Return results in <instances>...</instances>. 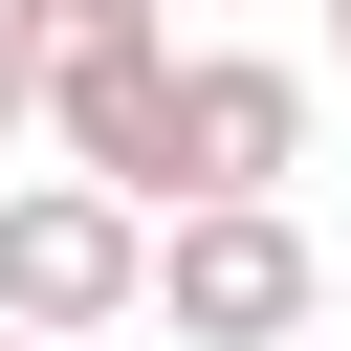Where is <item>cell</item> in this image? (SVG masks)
Segmentation results:
<instances>
[{
  "mask_svg": "<svg viewBox=\"0 0 351 351\" xmlns=\"http://www.w3.org/2000/svg\"><path fill=\"white\" fill-rule=\"evenodd\" d=\"M154 307H176L197 351H285V329L329 307V263H307L285 197H176V219H154Z\"/></svg>",
  "mask_w": 351,
  "mask_h": 351,
  "instance_id": "obj_1",
  "label": "cell"
},
{
  "mask_svg": "<svg viewBox=\"0 0 351 351\" xmlns=\"http://www.w3.org/2000/svg\"><path fill=\"white\" fill-rule=\"evenodd\" d=\"M0 307H22V329H132V307H154V197L22 176V197H0Z\"/></svg>",
  "mask_w": 351,
  "mask_h": 351,
  "instance_id": "obj_2",
  "label": "cell"
},
{
  "mask_svg": "<svg viewBox=\"0 0 351 351\" xmlns=\"http://www.w3.org/2000/svg\"><path fill=\"white\" fill-rule=\"evenodd\" d=\"M285 154H307V66L176 44V197H285Z\"/></svg>",
  "mask_w": 351,
  "mask_h": 351,
  "instance_id": "obj_3",
  "label": "cell"
},
{
  "mask_svg": "<svg viewBox=\"0 0 351 351\" xmlns=\"http://www.w3.org/2000/svg\"><path fill=\"white\" fill-rule=\"evenodd\" d=\"M44 132H66V176H110V197L176 219V22L110 44V66H44Z\"/></svg>",
  "mask_w": 351,
  "mask_h": 351,
  "instance_id": "obj_4",
  "label": "cell"
},
{
  "mask_svg": "<svg viewBox=\"0 0 351 351\" xmlns=\"http://www.w3.org/2000/svg\"><path fill=\"white\" fill-rule=\"evenodd\" d=\"M0 22H22L44 66H110V44H154V0H0Z\"/></svg>",
  "mask_w": 351,
  "mask_h": 351,
  "instance_id": "obj_5",
  "label": "cell"
},
{
  "mask_svg": "<svg viewBox=\"0 0 351 351\" xmlns=\"http://www.w3.org/2000/svg\"><path fill=\"white\" fill-rule=\"evenodd\" d=\"M22 132H44V44L0 22V154H22Z\"/></svg>",
  "mask_w": 351,
  "mask_h": 351,
  "instance_id": "obj_6",
  "label": "cell"
},
{
  "mask_svg": "<svg viewBox=\"0 0 351 351\" xmlns=\"http://www.w3.org/2000/svg\"><path fill=\"white\" fill-rule=\"evenodd\" d=\"M0 351H66V329H22V307H0Z\"/></svg>",
  "mask_w": 351,
  "mask_h": 351,
  "instance_id": "obj_7",
  "label": "cell"
},
{
  "mask_svg": "<svg viewBox=\"0 0 351 351\" xmlns=\"http://www.w3.org/2000/svg\"><path fill=\"white\" fill-rule=\"evenodd\" d=\"M329 44H351V0H329Z\"/></svg>",
  "mask_w": 351,
  "mask_h": 351,
  "instance_id": "obj_8",
  "label": "cell"
}]
</instances>
